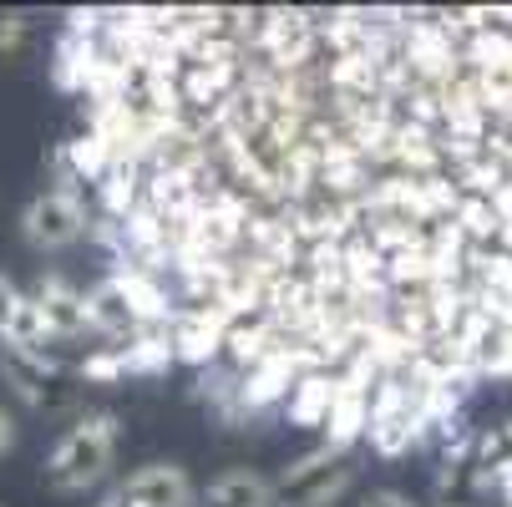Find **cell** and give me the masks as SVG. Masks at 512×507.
Returning <instances> with one entry per match:
<instances>
[{"instance_id":"8992f818","label":"cell","mask_w":512,"mask_h":507,"mask_svg":"<svg viewBox=\"0 0 512 507\" xmlns=\"http://www.w3.org/2000/svg\"><path fill=\"white\" fill-rule=\"evenodd\" d=\"M112 492L122 507H198V487L178 462H148L127 472Z\"/></svg>"},{"instance_id":"2e32d148","label":"cell","mask_w":512,"mask_h":507,"mask_svg":"<svg viewBox=\"0 0 512 507\" xmlns=\"http://www.w3.org/2000/svg\"><path fill=\"white\" fill-rule=\"evenodd\" d=\"M21 305V289L6 279V274H0V335H6V325H11V310Z\"/></svg>"},{"instance_id":"ac0fdd59","label":"cell","mask_w":512,"mask_h":507,"mask_svg":"<svg viewBox=\"0 0 512 507\" xmlns=\"http://www.w3.org/2000/svg\"><path fill=\"white\" fill-rule=\"evenodd\" d=\"M436 507H462V502H436Z\"/></svg>"},{"instance_id":"6da1fadb","label":"cell","mask_w":512,"mask_h":507,"mask_svg":"<svg viewBox=\"0 0 512 507\" xmlns=\"http://www.w3.org/2000/svg\"><path fill=\"white\" fill-rule=\"evenodd\" d=\"M117 442H122V416L117 411H77L71 426L56 437V447L46 452V487L56 497H87L97 492L112 467H117Z\"/></svg>"},{"instance_id":"7c38bea8","label":"cell","mask_w":512,"mask_h":507,"mask_svg":"<svg viewBox=\"0 0 512 507\" xmlns=\"http://www.w3.org/2000/svg\"><path fill=\"white\" fill-rule=\"evenodd\" d=\"M457 229H462L472 244H497L502 219H497L492 198H472V193H467V203H462V213H457Z\"/></svg>"},{"instance_id":"8fae6325","label":"cell","mask_w":512,"mask_h":507,"mask_svg":"<svg viewBox=\"0 0 512 507\" xmlns=\"http://www.w3.org/2000/svg\"><path fill=\"white\" fill-rule=\"evenodd\" d=\"M117 355H122V371L127 376H163L173 360H178L168 330H137L132 340L117 345Z\"/></svg>"},{"instance_id":"e0dca14e","label":"cell","mask_w":512,"mask_h":507,"mask_svg":"<svg viewBox=\"0 0 512 507\" xmlns=\"http://www.w3.org/2000/svg\"><path fill=\"white\" fill-rule=\"evenodd\" d=\"M16 447V416L6 411V406H0V457H6Z\"/></svg>"},{"instance_id":"5b68a950","label":"cell","mask_w":512,"mask_h":507,"mask_svg":"<svg viewBox=\"0 0 512 507\" xmlns=\"http://www.w3.org/2000/svg\"><path fill=\"white\" fill-rule=\"evenodd\" d=\"M31 300L51 330V345H66V340H97L92 330V310H87V289H77L66 274H41L31 284Z\"/></svg>"},{"instance_id":"5bb4252c","label":"cell","mask_w":512,"mask_h":507,"mask_svg":"<svg viewBox=\"0 0 512 507\" xmlns=\"http://www.w3.org/2000/svg\"><path fill=\"white\" fill-rule=\"evenodd\" d=\"M31 36V21L21 11H0V56H16Z\"/></svg>"},{"instance_id":"7a4b0ae2","label":"cell","mask_w":512,"mask_h":507,"mask_svg":"<svg viewBox=\"0 0 512 507\" xmlns=\"http://www.w3.org/2000/svg\"><path fill=\"white\" fill-rule=\"evenodd\" d=\"M350 487H355V457L320 442L274 472V507H335Z\"/></svg>"},{"instance_id":"3957f363","label":"cell","mask_w":512,"mask_h":507,"mask_svg":"<svg viewBox=\"0 0 512 507\" xmlns=\"http://www.w3.org/2000/svg\"><path fill=\"white\" fill-rule=\"evenodd\" d=\"M0 376H6V386L31 406V411H46V416H61L82 401L77 386V366H66V360L56 350H11L0 345Z\"/></svg>"},{"instance_id":"9a60e30c","label":"cell","mask_w":512,"mask_h":507,"mask_svg":"<svg viewBox=\"0 0 512 507\" xmlns=\"http://www.w3.org/2000/svg\"><path fill=\"white\" fill-rule=\"evenodd\" d=\"M360 507H421V502H411V497L396 492V487H376V492L360 497Z\"/></svg>"},{"instance_id":"9c48e42d","label":"cell","mask_w":512,"mask_h":507,"mask_svg":"<svg viewBox=\"0 0 512 507\" xmlns=\"http://www.w3.org/2000/svg\"><path fill=\"white\" fill-rule=\"evenodd\" d=\"M198 507H274V477L254 467H229L198 487Z\"/></svg>"},{"instance_id":"ba28073f","label":"cell","mask_w":512,"mask_h":507,"mask_svg":"<svg viewBox=\"0 0 512 507\" xmlns=\"http://www.w3.org/2000/svg\"><path fill=\"white\" fill-rule=\"evenodd\" d=\"M371 396H376L371 386L340 376V391H335V406H330V421H325V447L350 452L355 442H365V431H371Z\"/></svg>"},{"instance_id":"52a82bcc","label":"cell","mask_w":512,"mask_h":507,"mask_svg":"<svg viewBox=\"0 0 512 507\" xmlns=\"http://www.w3.org/2000/svg\"><path fill=\"white\" fill-rule=\"evenodd\" d=\"M229 320L218 315V310H198V305H183L178 315H173V325H168V335H173V355L183 360V366H193V371H208L218 355H224V340H229Z\"/></svg>"},{"instance_id":"4fadbf2b","label":"cell","mask_w":512,"mask_h":507,"mask_svg":"<svg viewBox=\"0 0 512 507\" xmlns=\"http://www.w3.org/2000/svg\"><path fill=\"white\" fill-rule=\"evenodd\" d=\"M127 371H122V355H117V345H92L82 360H77V381H87V386H117Z\"/></svg>"},{"instance_id":"277c9868","label":"cell","mask_w":512,"mask_h":507,"mask_svg":"<svg viewBox=\"0 0 512 507\" xmlns=\"http://www.w3.org/2000/svg\"><path fill=\"white\" fill-rule=\"evenodd\" d=\"M97 224V213L87 208V193H66V188H46L21 208V239L36 254H61L71 244H82Z\"/></svg>"},{"instance_id":"30bf717a","label":"cell","mask_w":512,"mask_h":507,"mask_svg":"<svg viewBox=\"0 0 512 507\" xmlns=\"http://www.w3.org/2000/svg\"><path fill=\"white\" fill-rule=\"evenodd\" d=\"M335 391H340V371H315V376H300L295 391L284 401V416L289 426H320L330 421V406H335Z\"/></svg>"}]
</instances>
